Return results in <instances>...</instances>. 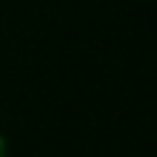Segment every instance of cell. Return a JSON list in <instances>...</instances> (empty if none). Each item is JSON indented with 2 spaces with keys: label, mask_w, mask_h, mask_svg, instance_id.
I'll return each mask as SVG.
<instances>
[{
  "label": "cell",
  "mask_w": 157,
  "mask_h": 157,
  "mask_svg": "<svg viewBox=\"0 0 157 157\" xmlns=\"http://www.w3.org/2000/svg\"><path fill=\"white\" fill-rule=\"evenodd\" d=\"M9 151H6V140H3V134H0V157H6Z\"/></svg>",
  "instance_id": "1"
}]
</instances>
